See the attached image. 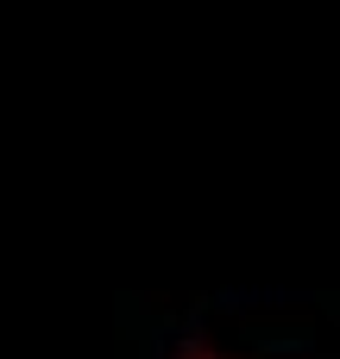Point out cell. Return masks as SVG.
Segmentation results:
<instances>
[{
	"instance_id": "cell-1",
	"label": "cell",
	"mask_w": 340,
	"mask_h": 359,
	"mask_svg": "<svg viewBox=\"0 0 340 359\" xmlns=\"http://www.w3.org/2000/svg\"><path fill=\"white\" fill-rule=\"evenodd\" d=\"M170 359H265V353H240V347H208V341H189V347H177Z\"/></svg>"
}]
</instances>
